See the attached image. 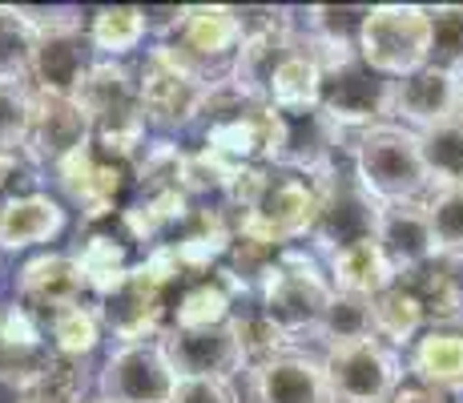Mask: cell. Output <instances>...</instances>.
Here are the masks:
<instances>
[{
    "label": "cell",
    "mask_w": 463,
    "mask_h": 403,
    "mask_svg": "<svg viewBox=\"0 0 463 403\" xmlns=\"http://www.w3.org/2000/svg\"><path fill=\"white\" fill-rule=\"evenodd\" d=\"M258 299H262V315L274 319L290 339L315 335L323 322L326 307L335 299L331 274L318 271V263L302 250H282L274 254L270 271L258 283Z\"/></svg>",
    "instance_id": "7a4b0ae2"
},
{
    "label": "cell",
    "mask_w": 463,
    "mask_h": 403,
    "mask_svg": "<svg viewBox=\"0 0 463 403\" xmlns=\"http://www.w3.org/2000/svg\"><path fill=\"white\" fill-rule=\"evenodd\" d=\"M318 214L310 226V242L326 254L351 246V242L375 238V222H379V202L371 198L359 186V178L351 174H326L318 178Z\"/></svg>",
    "instance_id": "30bf717a"
},
{
    "label": "cell",
    "mask_w": 463,
    "mask_h": 403,
    "mask_svg": "<svg viewBox=\"0 0 463 403\" xmlns=\"http://www.w3.org/2000/svg\"><path fill=\"white\" fill-rule=\"evenodd\" d=\"M326 347H338V343H354V339H367L375 335V315H371V299L363 294H343L335 291L331 307H326L323 322L315 331Z\"/></svg>",
    "instance_id": "836d02e7"
},
{
    "label": "cell",
    "mask_w": 463,
    "mask_h": 403,
    "mask_svg": "<svg viewBox=\"0 0 463 403\" xmlns=\"http://www.w3.org/2000/svg\"><path fill=\"white\" fill-rule=\"evenodd\" d=\"M37 29L21 16V8L0 5V81L33 85V61H37Z\"/></svg>",
    "instance_id": "1f68e13d"
},
{
    "label": "cell",
    "mask_w": 463,
    "mask_h": 403,
    "mask_svg": "<svg viewBox=\"0 0 463 403\" xmlns=\"http://www.w3.org/2000/svg\"><path fill=\"white\" fill-rule=\"evenodd\" d=\"M451 266H456V263L435 258V263H427V266H420V271H411V274H403V279H399L407 291L415 294V299H420V307L427 315V327H439V322L459 319L463 291H459V279L451 274Z\"/></svg>",
    "instance_id": "4316f807"
},
{
    "label": "cell",
    "mask_w": 463,
    "mask_h": 403,
    "mask_svg": "<svg viewBox=\"0 0 463 403\" xmlns=\"http://www.w3.org/2000/svg\"><path fill=\"white\" fill-rule=\"evenodd\" d=\"M85 291H89V279L77 263V254H37L21 266L16 274V299H21L24 311H33L37 319H49L65 307H77L85 302Z\"/></svg>",
    "instance_id": "e0dca14e"
},
{
    "label": "cell",
    "mask_w": 463,
    "mask_h": 403,
    "mask_svg": "<svg viewBox=\"0 0 463 403\" xmlns=\"http://www.w3.org/2000/svg\"><path fill=\"white\" fill-rule=\"evenodd\" d=\"M420 149H423L431 194L463 186V113L451 121H443V125H435V130L420 133Z\"/></svg>",
    "instance_id": "f1b7e54d"
},
{
    "label": "cell",
    "mask_w": 463,
    "mask_h": 403,
    "mask_svg": "<svg viewBox=\"0 0 463 403\" xmlns=\"http://www.w3.org/2000/svg\"><path fill=\"white\" fill-rule=\"evenodd\" d=\"M85 360H65V355H52L49 367L41 371V379L24 391L21 399L33 403H85Z\"/></svg>",
    "instance_id": "8d00e7d4"
},
{
    "label": "cell",
    "mask_w": 463,
    "mask_h": 403,
    "mask_svg": "<svg viewBox=\"0 0 463 403\" xmlns=\"http://www.w3.org/2000/svg\"><path fill=\"white\" fill-rule=\"evenodd\" d=\"M97 403H101V399H97Z\"/></svg>",
    "instance_id": "f6af8a7d"
},
{
    "label": "cell",
    "mask_w": 463,
    "mask_h": 403,
    "mask_svg": "<svg viewBox=\"0 0 463 403\" xmlns=\"http://www.w3.org/2000/svg\"><path fill=\"white\" fill-rule=\"evenodd\" d=\"M81 146H93V125H89L85 110L77 105V97L37 93L33 89V125H29V141H24L29 158L41 169L61 166Z\"/></svg>",
    "instance_id": "5bb4252c"
},
{
    "label": "cell",
    "mask_w": 463,
    "mask_h": 403,
    "mask_svg": "<svg viewBox=\"0 0 463 403\" xmlns=\"http://www.w3.org/2000/svg\"><path fill=\"white\" fill-rule=\"evenodd\" d=\"M463 113V77H451L435 65H423L420 73L391 81V121L411 133H427L435 125Z\"/></svg>",
    "instance_id": "4fadbf2b"
},
{
    "label": "cell",
    "mask_w": 463,
    "mask_h": 403,
    "mask_svg": "<svg viewBox=\"0 0 463 403\" xmlns=\"http://www.w3.org/2000/svg\"><path fill=\"white\" fill-rule=\"evenodd\" d=\"M85 33H89V44H93L97 61H121L149 37L146 8H129V5L97 8V13H89Z\"/></svg>",
    "instance_id": "484cf974"
},
{
    "label": "cell",
    "mask_w": 463,
    "mask_h": 403,
    "mask_svg": "<svg viewBox=\"0 0 463 403\" xmlns=\"http://www.w3.org/2000/svg\"><path fill=\"white\" fill-rule=\"evenodd\" d=\"M33 125V85L0 81V149H24Z\"/></svg>",
    "instance_id": "f35d334b"
},
{
    "label": "cell",
    "mask_w": 463,
    "mask_h": 403,
    "mask_svg": "<svg viewBox=\"0 0 463 403\" xmlns=\"http://www.w3.org/2000/svg\"><path fill=\"white\" fill-rule=\"evenodd\" d=\"M431 53V24L423 5H371L359 37V57L387 81L420 73Z\"/></svg>",
    "instance_id": "3957f363"
},
{
    "label": "cell",
    "mask_w": 463,
    "mask_h": 403,
    "mask_svg": "<svg viewBox=\"0 0 463 403\" xmlns=\"http://www.w3.org/2000/svg\"><path fill=\"white\" fill-rule=\"evenodd\" d=\"M49 360H52V347H49L44 322L33 311H24L21 302L5 307V322H0V383L16 388L24 396L41 379Z\"/></svg>",
    "instance_id": "d6986e66"
},
{
    "label": "cell",
    "mask_w": 463,
    "mask_h": 403,
    "mask_svg": "<svg viewBox=\"0 0 463 403\" xmlns=\"http://www.w3.org/2000/svg\"><path fill=\"white\" fill-rule=\"evenodd\" d=\"M85 29L89 24L44 33L37 41V61H33V89H37V93L77 97L85 73L97 65V53H93V44H89Z\"/></svg>",
    "instance_id": "ffe728a7"
},
{
    "label": "cell",
    "mask_w": 463,
    "mask_h": 403,
    "mask_svg": "<svg viewBox=\"0 0 463 403\" xmlns=\"http://www.w3.org/2000/svg\"><path fill=\"white\" fill-rule=\"evenodd\" d=\"M375 242L383 246L387 263L395 266V274L420 271V266L439 258L431 235V218H427V198L423 202H391L379 206V222H375Z\"/></svg>",
    "instance_id": "ac0fdd59"
},
{
    "label": "cell",
    "mask_w": 463,
    "mask_h": 403,
    "mask_svg": "<svg viewBox=\"0 0 463 403\" xmlns=\"http://www.w3.org/2000/svg\"><path fill=\"white\" fill-rule=\"evenodd\" d=\"M318 97H323V65H318L315 49H310V41L302 37V29H298L295 44L282 53V61L270 73L266 105L279 110V113H295V110L318 105Z\"/></svg>",
    "instance_id": "603a6c76"
},
{
    "label": "cell",
    "mask_w": 463,
    "mask_h": 403,
    "mask_svg": "<svg viewBox=\"0 0 463 403\" xmlns=\"http://www.w3.org/2000/svg\"><path fill=\"white\" fill-rule=\"evenodd\" d=\"M52 169H57L61 186L73 194V202L85 210V218L113 214V198L121 190V166L105 154H97V146H81Z\"/></svg>",
    "instance_id": "7402d4cb"
},
{
    "label": "cell",
    "mask_w": 463,
    "mask_h": 403,
    "mask_svg": "<svg viewBox=\"0 0 463 403\" xmlns=\"http://www.w3.org/2000/svg\"><path fill=\"white\" fill-rule=\"evenodd\" d=\"M351 169L359 186L371 194L379 206L391 202H423L431 194L420 149V133L403 130L395 121H383L375 130L359 133L351 154Z\"/></svg>",
    "instance_id": "6da1fadb"
},
{
    "label": "cell",
    "mask_w": 463,
    "mask_h": 403,
    "mask_svg": "<svg viewBox=\"0 0 463 403\" xmlns=\"http://www.w3.org/2000/svg\"><path fill=\"white\" fill-rule=\"evenodd\" d=\"M101 311V327L109 331L113 339L126 343H154L162 339V319H165V286L154 283L141 266H133L129 283L121 286L118 294L97 302Z\"/></svg>",
    "instance_id": "2e32d148"
},
{
    "label": "cell",
    "mask_w": 463,
    "mask_h": 403,
    "mask_svg": "<svg viewBox=\"0 0 463 403\" xmlns=\"http://www.w3.org/2000/svg\"><path fill=\"white\" fill-rule=\"evenodd\" d=\"M16 403H33V399H16Z\"/></svg>",
    "instance_id": "ee69618b"
},
{
    "label": "cell",
    "mask_w": 463,
    "mask_h": 403,
    "mask_svg": "<svg viewBox=\"0 0 463 403\" xmlns=\"http://www.w3.org/2000/svg\"><path fill=\"white\" fill-rule=\"evenodd\" d=\"M371 315H375V335L383 343L395 347V351L399 347L411 351V343L427 331V315H423L420 299H415L403 283H395L383 294H375V299H371Z\"/></svg>",
    "instance_id": "83f0119b"
},
{
    "label": "cell",
    "mask_w": 463,
    "mask_h": 403,
    "mask_svg": "<svg viewBox=\"0 0 463 403\" xmlns=\"http://www.w3.org/2000/svg\"><path fill=\"white\" fill-rule=\"evenodd\" d=\"M157 343H162L177 379H234L238 371H250L234 319L222 322V327H198V331L165 327Z\"/></svg>",
    "instance_id": "8fae6325"
},
{
    "label": "cell",
    "mask_w": 463,
    "mask_h": 403,
    "mask_svg": "<svg viewBox=\"0 0 463 403\" xmlns=\"http://www.w3.org/2000/svg\"><path fill=\"white\" fill-rule=\"evenodd\" d=\"M169 403H238L230 379H177Z\"/></svg>",
    "instance_id": "60d3db41"
},
{
    "label": "cell",
    "mask_w": 463,
    "mask_h": 403,
    "mask_svg": "<svg viewBox=\"0 0 463 403\" xmlns=\"http://www.w3.org/2000/svg\"><path fill=\"white\" fill-rule=\"evenodd\" d=\"M427 218H431V235H435V246H439V258L459 266L463 263V186L427 194Z\"/></svg>",
    "instance_id": "d590c367"
},
{
    "label": "cell",
    "mask_w": 463,
    "mask_h": 403,
    "mask_svg": "<svg viewBox=\"0 0 463 403\" xmlns=\"http://www.w3.org/2000/svg\"><path fill=\"white\" fill-rule=\"evenodd\" d=\"M318 214V186L310 178H270L266 194L254 202V210L238 214L234 235H246L262 246L279 250L287 242L310 235Z\"/></svg>",
    "instance_id": "52a82bcc"
},
{
    "label": "cell",
    "mask_w": 463,
    "mask_h": 403,
    "mask_svg": "<svg viewBox=\"0 0 463 403\" xmlns=\"http://www.w3.org/2000/svg\"><path fill=\"white\" fill-rule=\"evenodd\" d=\"M77 263H81V271L89 279V291H93L97 299L118 294L121 286L129 283V274H133V266L126 263V242H118L109 235H89L81 242V250H77Z\"/></svg>",
    "instance_id": "4dcf8cb0"
},
{
    "label": "cell",
    "mask_w": 463,
    "mask_h": 403,
    "mask_svg": "<svg viewBox=\"0 0 463 403\" xmlns=\"http://www.w3.org/2000/svg\"><path fill=\"white\" fill-rule=\"evenodd\" d=\"M323 367L331 403H391L403 388V360L379 335L326 347Z\"/></svg>",
    "instance_id": "5b68a950"
},
{
    "label": "cell",
    "mask_w": 463,
    "mask_h": 403,
    "mask_svg": "<svg viewBox=\"0 0 463 403\" xmlns=\"http://www.w3.org/2000/svg\"><path fill=\"white\" fill-rule=\"evenodd\" d=\"M234 319V294L222 279H206L177 299L174 307V322L169 327L182 331H198V327H222V322Z\"/></svg>",
    "instance_id": "d6a6232c"
},
{
    "label": "cell",
    "mask_w": 463,
    "mask_h": 403,
    "mask_svg": "<svg viewBox=\"0 0 463 403\" xmlns=\"http://www.w3.org/2000/svg\"><path fill=\"white\" fill-rule=\"evenodd\" d=\"M234 327H238V339H242V351H246V363L250 367L295 347V339H290L274 319H266L262 311H254V315H234Z\"/></svg>",
    "instance_id": "74e56055"
},
{
    "label": "cell",
    "mask_w": 463,
    "mask_h": 403,
    "mask_svg": "<svg viewBox=\"0 0 463 403\" xmlns=\"http://www.w3.org/2000/svg\"><path fill=\"white\" fill-rule=\"evenodd\" d=\"M238 161L213 154V149L202 146L198 154H185V169H182V190L185 194H206V190H230V182L238 178Z\"/></svg>",
    "instance_id": "ab89813d"
},
{
    "label": "cell",
    "mask_w": 463,
    "mask_h": 403,
    "mask_svg": "<svg viewBox=\"0 0 463 403\" xmlns=\"http://www.w3.org/2000/svg\"><path fill=\"white\" fill-rule=\"evenodd\" d=\"M177 375L169 367L162 343H126L113 347L109 360L97 371L101 403H169Z\"/></svg>",
    "instance_id": "9c48e42d"
},
{
    "label": "cell",
    "mask_w": 463,
    "mask_h": 403,
    "mask_svg": "<svg viewBox=\"0 0 463 403\" xmlns=\"http://www.w3.org/2000/svg\"><path fill=\"white\" fill-rule=\"evenodd\" d=\"M0 322H5V307H0Z\"/></svg>",
    "instance_id": "7bdbcfd3"
},
{
    "label": "cell",
    "mask_w": 463,
    "mask_h": 403,
    "mask_svg": "<svg viewBox=\"0 0 463 403\" xmlns=\"http://www.w3.org/2000/svg\"><path fill=\"white\" fill-rule=\"evenodd\" d=\"M65 230V206L41 190L8 194L0 202V250H33Z\"/></svg>",
    "instance_id": "44dd1931"
},
{
    "label": "cell",
    "mask_w": 463,
    "mask_h": 403,
    "mask_svg": "<svg viewBox=\"0 0 463 403\" xmlns=\"http://www.w3.org/2000/svg\"><path fill=\"white\" fill-rule=\"evenodd\" d=\"M399 274L387 263L383 246L375 238L351 242V246L335 250L331 254V286L343 294H363V299H375L387 286H395Z\"/></svg>",
    "instance_id": "d4e9b609"
},
{
    "label": "cell",
    "mask_w": 463,
    "mask_h": 403,
    "mask_svg": "<svg viewBox=\"0 0 463 403\" xmlns=\"http://www.w3.org/2000/svg\"><path fill=\"white\" fill-rule=\"evenodd\" d=\"M427 24H431L427 65L443 69V73H451V77H463V5L427 8Z\"/></svg>",
    "instance_id": "e575fe53"
},
{
    "label": "cell",
    "mask_w": 463,
    "mask_h": 403,
    "mask_svg": "<svg viewBox=\"0 0 463 403\" xmlns=\"http://www.w3.org/2000/svg\"><path fill=\"white\" fill-rule=\"evenodd\" d=\"M250 396L254 403H331V383L318 355L290 347L250 367Z\"/></svg>",
    "instance_id": "9a60e30c"
},
{
    "label": "cell",
    "mask_w": 463,
    "mask_h": 403,
    "mask_svg": "<svg viewBox=\"0 0 463 403\" xmlns=\"http://www.w3.org/2000/svg\"><path fill=\"white\" fill-rule=\"evenodd\" d=\"M169 49L206 81H222L234 65L238 49H242V21L238 8H222V5H198L185 8V21L177 29V37L169 41Z\"/></svg>",
    "instance_id": "7c38bea8"
},
{
    "label": "cell",
    "mask_w": 463,
    "mask_h": 403,
    "mask_svg": "<svg viewBox=\"0 0 463 403\" xmlns=\"http://www.w3.org/2000/svg\"><path fill=\"white\" fill-rule=\"evenodd\" d=\"M407 371H415V379L431 391H463V335L448 327H427L411 343L407 355Z\"/></svg>",
    "instance_id": "cb8c5ba5"
},
{
    "label": "cell",
    "mask_w": 463,
    "mask_h": 403,
    "mask_svg": "<svg viewBox=\"0 0 463 403\" xmlns=\"http://www.w3.org/2000/svg\"><path fill=\"white\" fill-rule=\"evenodd\" d=\"M210 85L202 73H194L169 44H154L146 65L137 69V93L146 121L157 130H185L190 121L202 118L206 110Z\"/></svg>",
    "instance_id": "8992f818"
},
{
    "label": "cell",
    "mask_w": 463,
    "mask_h": 403,
    "mask_svg": "<svg viewBox=\"0 0 463 403\" xmlns=\"http://www.w3.org/2000/svg\"><path fill=\"white\" fill-rule=\"evenodd\" d=\"M44 331H49L52 355H65V360H85V355H93L105 335L101 311L89 307V302H77V307H65V311H57V315H49L44 319Z\"/></svg>",
    "instance_id": "f546056e"
},
{
    "label": "cell",
    "mask_w": 463,
    "mask_h": 403,
    "mask_svg": "<svg viewBox=\"0 0 463 403\" xmlns=\"http://www.w3.org/2000/svg\"><path fill=\"white\" fill-rule=\"evenodd\" d=\"M318 105L346 133L359 138V133L391 121V81L363 65V57H343L323 69V97H318Z\"/></svg>",
    "instance_id": "ba28073f"
},
{
    "label": "cell",
    "mask_w": 463,
    "mask_h": 403,
    "mask_svg": "<svg viewBox=\"0 0 463 403\" xmlns=\"http://www.w3.org/2000/svg\"><path fill=\"white\" fill-rule=\"evenodd\" d=\"M354 141L359 138L346 133L323 105H310V110L279 113V118H274V141H270L266 161L279 169H290L295 178L318 182V178L338 169V154H343V149L354 154Z\"/></svg>",
    "instance_id": "277c9868"
},
{
    "label": "cell",
    "mask_w": 463,
    "mask_h": 403,
    "mask_svg": "<svg viewBox=\"0 0 463 403\" xmlns=\"http://www.w3.org/2000/svg\"><path fill=\"white\" fill-rule=\"evenodd\" d=\"M391 403H448V396H443V391L423 388V383H403V388H399V396Z\"/></svg>",
    "instance_id": "b9f144b4"
}]
</instances>
